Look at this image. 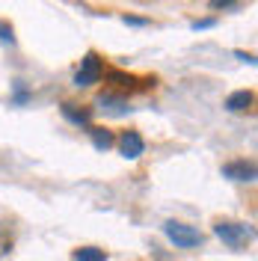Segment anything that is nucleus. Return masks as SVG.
I'll return each instance as SVG.
<instances>
[{
  "label": "nucleus",
  "instance_id": "0eeeda50",
  "mask_svg": "<svg viewBox=\"0 0 258 261\" xmlns=\"http://www.w3.org/2000/svg\"><path fill=\"white\" fill-rule=\"evenodd\" d=\"M98 104H101V110H107V113H113V116H125L128 113V101H125V98L101 95L98 98Z\"/></svg>",
  "mask_w": 258,
  "mask_h": 261
},
{
  "label": "nucleus",
  "instance_id": "f257e3e1",
  "mask_svg": "<svg viewBox=\"0 0 258 261\" xmlns=\"http://www.w3.org/2000/svg\"><path fill=\"white\" fill-rule=\"evenodd\" d=\"M214 231H217V238L226 246H231V249H246V246L252 244V238H255L252 226H246V223H231V220H220V223L214 226Z\"/></svg>",
  "mask_w": 258,
  "mask_h": 261
},
{
  "label": "nucleus",
  "instance_id": "9d476101",
  "mask_svg": "<svg viewBox=\"0 0 258 261\" xmlns=\"http://www.w3.org/2000/svg\"><path fill=\"white\" fill-rule=\"evenodd\" d=\"M71 258L74 261H107V252L98 249V246H81V249L71 252Z\"/></svg>",
  "mask_w": 258,
  "mask_h": 261
},
{
  "label": "nucleus",
  "instance_id": "7ed1b4c3",
  "mask_svg": "<svg viewBox=\"0 0 258 261\" xmlns=\"http://www.w3.org/2000/svg\"><path fill=\"white\" fill-rule=\"evenodd\" d=\"M101 74H104V63H101V57H98L95 50H89L81 60V68H78V74H74V86H78V89H81V86H92V83L101 81Z\"/></svg>",
  "mask_w": 258,
  "mask_h": 261
},
{
  "label": "nucleus",
  "instance_id": "4468645a",
  "mask_svg": "<svg viewBox=\"0 0 258 261\" xmlns=\"http://www.w3.org/2000/svg\"><path fill=\"white\" fill-rule=\"evenodd\" d=\"M208 6H211V9H235V6H238V0H211Z\"/></svg>",
  "mask_w": 258,
  "mask_h": 261
},
{
  "label": "nucleus",
  "instance_id": "2eb2a0df",
  "mask_svg": "<svg viewBox=\"0 0 258 261\" xmlns=\"http://www.w3.org/2000/svg\"><path fill=\"white\" fill-rule=\"evenodd\" d=\"M214 24H217V21H214V18H202V21H193V24H190V27H193V30H211V27H214Z\"/></svg>",
  "mask_w": 258,
  "mask_h": 261
},
{
  "label": "nucleus",
  "instance_id": "dca6fc26",
  "mask_svg": "<svg viewBox=\"0 0 258 261\" xmlns=\"http://www.w3.org/2000/svg\"><path fill=\"white\" fill-rule=\"evenodd\" d=\"M122 21H125V24H131V27H145V24H148L145 18H134V15H125Z\"/></svg>",
  "mask_w": 258,
  "mask_h": 261
},
{
  "label": "nucleus",
  "instance_id": "ddd939ff",
  "mask_svg": "<svg viewBox=\"0 0 258 261\" xmlns=\"http://www.w3.org/2000/svg\"><path fill=\"white\" fill-rule=\"evenodd\" d=\"M107 77H110V81H113L116 86H131V83H137L134 77H131V74H122V71H110Z\"/></svg>",
  "mask_w": 258,
  "mask_h": 261
},
{
  "label": "nucleus",
  "instance_id": "f8f14e48",
  "mask_svg": "<svg viewBox=\"0 0 258 261\" xmlns=\"http://www.w3.org/2000/svg\"><path fill=\"white\" fill-rule=\"evenodd\" d=\"M0 42L3 45H15V30L9 21H0Z\"/></svg>",
  "mask_w": 258,
  "mask_h": 261
},
{
  "label": "nucleus",
  "instance_id": "f3484780",
  "mask_svg": "<svg viewBox=\"0 0 258 261\" xmlns=\"http://www.w3.org/2000/svg\"><path fill=\"white\" fill-rule=\"evenodd\" d=\"M235 57H238V60H243V63H249V65H255V57H252V54H243V50H238Z\"/></svg>",
  "mask_w": 258,
  "mask_h": 261
},
{
  "label": "nucleus",
  "instance_id": "f03ea898",
  "mask_svg": "<svg viewBox=\"0 0 258 261\" xmlns=\"http://www.w3.org/2000/svg\"><path fill=\"white\" fill-rule=\"evenodd\" d=\"M163 231H166V238H169L178 249H193V246L202 244V234H199L193 226H187V223L169 220V223H163Z\"/></svg>",
  "mask_w": 258,
  "mask_h": 261
},
{
  "label": "nucleus",
  "instance_id": "1a4fd4ad",
  "mask_svg": "<svg viewBox=\"0 0 258 261\" xmlns=\"http://www.w3.org/2000/svg\"><path fill=\"white\" fill-rule=\"evenodd\" d=\"M63 116L71 122V125H89V110H81L78 104H63Z\"/></svg>",
  "mask_w": 258,
  "mask_h": 261
},
{
  "label": "nucleus",
  "instance_id": "9b49d317",
  "mask_svg": "<svg viewBox=\"0 0 258 261\" xmlns=\"http://www.w3.org/2000/svg\"><path fill=\"white\" fill-rule=\"evenodd\" d=\"M12 252V228L6 223H0V258Z\"/></svg>",
  "mask_w": 258,
  "mask_h": 261
},
{
  "label": "nucleus",
  "instance_id": "39448f33",
  "mask_svg": "<svg viewBox=\"0 0 258 261\" xmlns=\"http://www.w3.org/2000/svg\"><path fill=\"white\" fill-rule=\"evenodd\" d=\"M223 175L231 181H255V163L246 161H231L223 166Z\"/></svg>",
  "mask_w": 258,
  "mask_h": 261
},
{
  "label": "nucleus",
  "instance_id": "423d86ee",
  "mask_svg": "<svg viewBox=\"0 0 258 261\" xmlns=\"http://www.w3.org/2000/svg\"><path fill=\"white\" fill-rule=\"evenodd\" d=\"M252 92L249 89H241V92H231V95L226 98V110H231V113H241V110H246L249 104H252Z\"/></svg>",
  "mask_w": 258,
  "mask_h": 261
},
{
  "label": "nucleus",
  "instance_id": "20e7f679",
  "mask_svg": "<svg viewBox=\"0 0 258 261\" xmlns=\"http://www.w3.org/2000/svg\"><path fill=\"white\" fill-rule=\"evenodd\" d=\"M119 148H122V154H125L128 161H137V158L145 151V140L137 134V130H125V134L119 137Z\"/></svg>",
  "mask_w": 258,
  "mask_h": 261
},
{
  "label": "nucleus",
  "instance_id": "6e6552de",
  "mask_svg": "<svg viewBox=\"0 0 258 261\" xmlns=\"http://www.w3.org/2000/svg\"><path fill=\"white\" fill-rule=\"evenodd\" d=\"M89 137H92V146L98 148V151H107V148H113V130L107 128H89Z\"/></svg>",
  "mask_w": 258,
  "mask_h": 261
}]
</instances>
